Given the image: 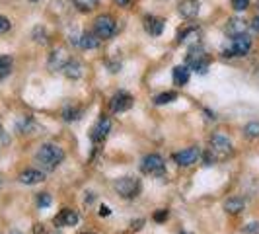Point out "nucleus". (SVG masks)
Instances as JSON below:
<instances>
[{
    "label": "nucleus",
    "instance_id": "f257e3e1",
    "mask_svg": "<svg viewBox=\"0 0 259 234\" xmlns=\"http://www.w3.org/2000/svg\"><path fill=\"white\" fill-rule=\"evenodd\" d=\"M63 160H65V150L59 144H51V143L41 144L37 154H35V162L43 170H47V172L55 170Z\"/></svg>",
    "mask_w": 259,
    "mask_h": 234
},
{
    "label": "nucleus",
    "instance_id": "f03ea898",
    "mask_svg": "<svg viewBox=\"0 0 259 234\" xmlns=\"http://www.w3.org/2000/svg\"><path fill=\"white\" fill-rule=\"evenodd\" d=\"M185 61H187V66H191L195 72H201V74H205L208 70V65H210V57H208L207 53H205V49H203L201 45H197V43L189 49Z\"/></svg>",
    "mask_w": 259,
    "mask_h": 234
},
{
    "label": "nucleus",
    "instance_id": "7ed1b4c3",
    "mask_svg": "<svg viewBox=\"0 0 259 234\" xmlns=\"http://www.w3.org/2000/svg\"><path fill=\"white\" fill-rule=\"evenodd\" d=\"M117 31V22L113 16L109 14H102L94 20V33L100 39H109L113 37Z\"/></svg>",
    "mask_w": 259,
    "mask_h": 234
},
{
    "label": "nucleus",
    "instance_id": "20e7f679",
    "mask_svg": "<svg viewBox=\"0 0 259 234\" xmlns=\"http://www.w3.org/2000/svg\"><path fill=\"white\" fill-rule=\"evenodd\" d=\"M251 49V37L246 33H240V35H234L232 45L228 49L222 51V57L226 59H234V57H246Z\"/></svg>",
    "mask_w": 259,
    "mask_h": 234
},
{
    "label": "nucleus",
    "instance_id": "39448f33",
    "mask_svg": "<svg viewBox=\"0 0 259 234\" xmlns=\"http://www.w3.org/2000/svg\"><path fill=\"white\" fill-rule=\"evenodd\" d=\"M141 170H143V174H148V176L164 178V176H166V164H164V158H162L160 154H146L143 158Z\"/></svg>",
    "mask_w": 259,
    "mask_h": 234
},
{
    "label": "nucleus",
    "instance_id": "423d86ee",
    "mask_svg": "<svg viewBox=\"0 0 259 234\" xmlns=\"http://www.w3.org/2000/svg\"><path fill=\"white\" fill-rule=\"evenodd\" d=\"M113 187H115L117 193L121 197H125V199H135L137 195L141 193V182L137 178H129V176L115 180Z\"/></svg>",
    "mask_w": 259,
    "mask_h": 234
},
{
    "label": "nucleus",
    "instance_id": "0eeeda50",
    "mask_svg": "<svg viewBox=\"0 0 259 234\" xmlns=\"http://www.w3.org/2000/svg\"><path fill=\"white\" fill-rule=\"evenodd\" d=\"M210 152L214 154V158H226L228 154H232V143H230V139L226 137V135H222V133H214L212 137H210Z\"/></svg>",
    "mask_w": 259,
    "mask_h": 234
},
{
    "label": "nucleus",
    "instance_id": "6e6552de",
    "mask_svg": "<svg viewBox=\"0 0 259 234\" xmlns=\"http://www.w3.org/2000/svg\"><path fill=\"white\" fill-rule=\"evenodd\" d=\"M109 107H111L113 113H123V111L133 107V96L129 92H117L115 96L109 100Z\"/></svg>",
    "mask_w": 259,
    "mask_h": 234
},
{
    "label": "nucleus",
    "instance_id": "1a4fd4ad",
    "mask_svg": "<svg viewBox=\"0 0 259 234\" xmlns=\"http://www.w3.org/2000/svg\"><path fill=\"white\" fill-rule=\"evenodd\" d=\"M109 131H111V121L107 119V117H102L90 131V139L94 144L98 143H104V139L109 135Z\"/></svg>",
    "mask_w": 259,
    "mask_h": 234
},
{
    "label": "nucleus",
    "instance_id": "9d476101",
    "mask_svg": "<svg viewBox=\"0 0 259 234\" xmlns=\"http://www.w3.org/2000/svg\"><path fill=\"white\" fill-rule=\"evenodd\" d=\"M199 158H201V148L199 146H191V148H185L182 152H176L174 154L176 164H180V166H191Z\"/></svg>",
    "mask_w": 259,
    "mask_h": 234
},
{
    "label": "nucleus",
    "instance_id": "9b49d317",
    "mask_svg": "<svg viewBox=\"0 0 259 234\" xmlns=\"http://www.w3.org/2000/svg\"><path fill=\"white\" fill-rule=\"evenodd\" d=\"M199 10H201V2L199 0H180L178 4V12L182 18L185 20H193L199 16Z\"/></svg>",
    "mask_w": 259,
    "mask_h": 234
},
{
    "label": "nucleus",
    "instance_id": "f8f14e48",
    "mask_svg": "<svg viewBox=\"0 0 259 234\" xmlns=\"http://www.w3.org/2000/svg\"><path fill=\"white\" fill-rule=\"evenodd\" d=\"M164 26H166V22L162 20V18H158V16H146L144 18V29H146V33H150V35H162V31H164Z\"/></svg>",
    "mask_w": 259,
    "mask_h": 234
},
{
    "label": "nucleus",
    "instance_id": "ddd939ff",
    "mask_svg": "<svg viewBox=\"0 0 259 234\" xmlns=\"http://www.w3.org/2000/svg\"><path fill=\"white\" fill-rule=\"evenodd\" d=\"M78 224V213L72 209H63L55 217V226H76Z\"/></svg>",
    "mask_w": 259,
    "mask_h": 234
},
{
    "label": "nucleus",
    "instance_id": "4468645a",
    "mask_svg": "<svg viewBox=\"0 0 259 234\" xmlns=\"http://www.w3.org/2000/svg\"><path fill=\"white\" fill-rule=\"evenodd\" d=\"M100 43H102V39L98 37L94 31H84V33L80 35V39H78V47L84 49V51H94V49H98Z\"/></svg>",
    "mask_w": 259,
    "mask_h": 234
},
{
    "label": "nucleus",
    "instance_id": "2eb2a0df",
    "mask_svg": "<svg viewBox=\"0 0 259 234\" xmlns=\"http://www.w3.org/2000/svg\"><path fill=\"white\" fill-rule=\"evenodd\" d=\"M18 180H20V183H26V185H35V183H41L45 180V172L29 168V170H26V172H22Z\"/></svg>",
    "mask_w": 259,
    "mask_h": 234
},
{
    "label": "nucleus",
    "instance_id": "dca6fc26",
    "mask_svg": "<svg viewBox=\"0 0 259 234\" xmlns=\"http://www.w3.org/2000/svg\"><path fill=\"white\" fill-rule=\"evenodd\" d=\"M66 63H68V55L63 47H59L51 53V57H49V68L51 70H63V66Z\"/></svg>",
    "mask_w": 259,
    "mask_h": 234
},
{
    "label": "nucleus",
    "instance_id": "f3484780",
    "mask_svg": "<svg viewBox=\"0 0 259 234\" xmlns=\"http://www.w3.org/2000/svg\"><path fill=\"white\" fill-rule=\"evenodd\" d=\"M63 72L66 74V78L78 80V78H82V74H84V65L80 61H76V59H68V63L63 66Z\"/></svg>",
    "mask_w": 259,
    "mask_h": 234
},
{
    "label": "nucleus",
    "instance_id": "a211bd4d",
    "mask_svg": "<svg viewBox=\"0 0 259 234\" xmlns=\"http://www.w3.org/2000/svg\"><path fill=\"white\" fill-rule=\"evenodd\" d=\"M171 76H174V84H176V86H185V84L189 82L191 70H189V66L187 65H180V66H176V68H174Z\"/></svg>",
    "mask_w": 259,
    "mask_h": 234
},
{
    "label": "nucleus",
    "instance_id": "6ab92c4d",
    "mask_svg": "<svg viewBox=\"0 0 259 234\" xmlns=\"http://www.w3.org/2000/svg\"><path fill=\"white\" fill-rule=\"evenodd\" d=\"M246 207V201L242 199V197H230V199H226L224 201V211L226 213H230V215H238V213H242Z\"/></svg>",
    "mask_w": 259,
    "mask_h": 234
},
{
    "label": "nucleus",
    "instance_id": "aec40b11",
    "mask_svg": "<svg viewBox=\"0 0 259 234\" xmlns=\"http://www.w3.org/2000/svg\"><path fill=\"white\" fill-rule=\"evenodd\" d=\"M247 29V24L244 20H240V18H232V20H228V26H226V31H228V35H240V33H246Z\"/></svg>",
    "mask_w": 259,
    "mask_h": 234
},
{
    "label": "nucleus",
    "instance_id": "412c9836",
    "mask_svg": "<svg viewBox=\"0 0 259 234\" xmlns=\"http://www.w3.org/2000/svg\"><path fill=\"white\" fill-rule=\"evenodd\" d=\"M82 113H84V109L82 107H76V105H66L65 109H63V119L65 121H78L80 117H82Z\"/></svg>",
    "mask_w": 259,
    "mask_h": 234
},
{
    "label": "nucleus",
    "instance_id": "4be33fe9",
    "mask_svg": "<svg viewBox=\"0 0 259 234\" xmlns=\"http://www.w3.org/2000/svg\"><path fill=\"white\" fill-rule=\"evenodd\" d=\"M12 65H14V61L10 55H0V78H4L10 74Z\"/></svg>",
    "mask_w": 259,
    "mask_h": 234
},
{
    "label": "nucleus",
    "instance_id": "5701e85b",
    "mask_svg": "<svg viewBox=\"0 0 259 234\" xmlns=\"http://www.w3.org/2000/svg\"><path fill=\"white\" fill-rule=\"evenodd\" d=\"M72 2H74V6L80 12H92L100 4V0H72Z\"/></svg>",
    "mask_w": 259,
    "mask_h": 234
},
{
    "label": "nucleus",
    "instance_id": "b1692460",
    "mask_svg": "<svg viewBox=\"0 0 259 234\" xmlns=\"http://www.w3.org/2000/svg\"><path fill=\"white\" fill-rule=\"evenodd\" d=\"M174 100H178V94L176 92H162L154 98L156 105H164V104H171Z\"/></svg>",
    "mask_w": 259,
    "mask_h": 234
},
{
    "label": "nucleus",
    "instance_id": "393cba45",
    "mask_svg": "<svg viewBox=\"0 0 259 234\" xmlns=\"http://www.w3.org/2000/svg\"><path fill=\"white\" fill-rule=\"evenodd\" d=\"M244 133H246L247 139H257L259 137V121H251V123H247Z\"/></svg>",
    "mask_w": 259,
    "mask_h": 234
},
{
    "label": "nucleus",
    "instance_id": "a878e982",
    "mask_svg": "<svg viewBox=\"0 0 259 234\" xmlns=\"http://www.w3.org/2000/svg\"><path fill=\"white\" fill-rule=\"evenodd\" d=\"M33 39H35L37 43H41V45H45V43H47V31L41 26H37L33 29Z\"/></svg>",
    "mask_w": 259,
    "mask_h": 234
},
{
    "label": "nucleus",
    "instance_id": "bb28decb",
    "mask_svg": "<svg viewBox=\"0 0 259 234\" xmlns=\"http://www.w3.org/2000/svg\"><path fill=\"white\" fill-rule=\"evenodd\" d=\"M251 0H232V8L236 12H246Z\"/></svg>",
    "mask_w": 259,
    "mask_h": 234
},
{
    "label": "nucleus",
    "instance_id": "cd10ccee",
    "mask_svg": "<svg viewBox=\"0 0 259 234\" xmlns=\"http://www.w3.org/2000/svg\"><path fill=\"white\" fill-rule=\"evenodd\" d=\"M51 203H53V199H51V195H49V193H39L37 195V205L41 209L49 207Z\"/></svg>",
    "mask_w": 259,
    "mask_h": 234
},
{
    "label": "nucleus",
    "instance_id": "c85d7f7f",
    "mask_svg": "<svg viewBox=\"0 0 259 234\" xmlns=\"http://www.w3.org/2000/svg\"><path fill=\"white\" fill-rule=\"evenodd\" d=\"M242 232L244 234H259V222H249L247 226L242 228Z\"/></svg>",
    "mask_w": 259,
    "mask_h": 234
},
{
    "label": "nucleus",
    "instance_id": "c756f323",
    "mask_svg": "<svg viewBox=\"0 0 259 234\" xmlns=\"http://www.w3.org/2000/svg\"><path fill=\"white\" fill-rule=\"evenodd\" d=\"M10 27H12L10 20H8L6 16H0V33H6V31H10Z\"/></svg>",
    "mask_w": 259,
    "mask_h": 234
},
{
    "label": "nucleus",
    "instance_id": "7c9ffc66",
    "mask_svg": "<svg viewBox=\"0 0 259 234\" xmlns=\"http://www.w3.org/2000/svg\"><path fill=\"white\" fill-rule=\"evenodd\" d=\"M168 217H169V213L166 211V209H160V211H156V213H154V221L156 222H164Z\"/></svg>",
    "mask_w": 259,
    "mask_h": 234
},
{
    "label": "nucleus",
    "instance_id": "2f4dec72",
    "mask_svg": "<svg viewBox=\"0 0 259 234\" xmlns=\"http://www.w3.org/2000/svg\"><path fill=\"white\" fill-rule=\"evenodd\" d=\"M143 224H144V219H139V221L131 222V228H133V230H141V228H143Z\"/></svg>",
    "mask_w": 259,
    "mask_h": 234
},
{
    "label": "nucleus",
    "instance_id": "473e14b6",
    "mask_svg": "<svg viewBox=\"0 0 259 234\" xmlns=\"http://www.w3.org/2000/svg\"><path fill=\"white\" fill-rule=\"evenodd\" d=\"M249 27L255 31V33H259V16H255L253 20H251V24H249Z\"/></svg>",
    "mask_w": 259,
    "mask_h": 234
},
{
    "label": "nucleus",
    "instance_id": "72a5a7b5",
    "mask_svg": "<svg viewBox=\"0 0 259 234\" xmlns=\"http://www.w3.org/2000/svg\"><path fill=\"white\" fill-rule=\"evenodd\" d=\"M111 215V209L107 207V205H102L100 207V217H109Z\"/></svg>",
    "mask_w": 259,
    "mask_h": 234
},
{
    "label": "nucleus",
    "instance_id": "f704fd0d",
    "mask_svg": "<svg viewBox=\"0 0 259 234\" xmlns=\"http://www.w3.org/2000/svg\"><path fill=\"white\" fill-rule=\"evenodd\" d=\"M94 199H96V195H94V193H86V197H84V203H86V205H92V203H94Z\"/></svg>",
    "mask_w": 259,
    "mask_h": 234
},
{
    "label": "nucleus",
    "instance_id": "c9c22d12",
    "mask_svg": "<svg viewBox=\"0 0 259 234\" xmlns=\"http://www.w3.org/2000/svg\"><path fill=\"white\" fill-rule=\"evenodd\" d=\"M115 4H119V6H129L131 4V0H113Z\"/></svg>",
    "mask_w": 259,
    "mask_h": 234
},
{
    "label": "nucleus",
    "instance_id": "e433bc0d",
    "mask_svg": "<svg viewBox=\"0 0 259 234\" xmlns=\"http://www.w3.org/2000/svg\"><path fill=\"white\" fill-rule=\"evenodd\" d=\"M0 137H2V127H0Z\"/></svg>",
    "mask_w": 259,
    "mask_h": 234
},
{
    "label": "nucleus",
    "instance_id": "4c0bfd02",
    "mask_svg": "<svg viewBox=\"0 0 259 234\" xmlns=\"http://www.w3.org/2000/svg\"><path fill=\"white\" fill-rule=\"evenodd\" d=\"M182 234H191V232H182Z\"/></svg>",
    "mask_w": 259,
    "mask_h": 234
},
{
    "label": "nucleus",
    "instance_id": "58836bf2",
    "mask_svg": "<svg viewBox=\"0 0 259 234\" xmlns=\"http://www.w3.org/2000/svg\"><path fill=\"white\" fill-rule=\"evenodd\" d=\"M257 8H259V0H257Z\"/></svg>",
    "mask_w": 259,
    "mask_h": 234
},
{
    "label": "nucleus",
    "instance_id": "ea45409f",
    "mask_svg": "<svg viewBox=\"0 0 259 234\" xmlns=\"http://www.w3.org/2000/svg\"><path fill=\"white\" fill-rule=\"evenodd\" d=\"M86 234H94V232H86Z\"/></svg>",
    "mask_w": 259,
    "mask_h": 234
},
{
    "label": "nucleus",
    "instance_id": "a19ab883",
    "mask_svg": "<svg viewBox=\"0 0 259 234\" xmlns=\"http://www.w3.org/2000/svg\"><path fill=\"white\" fill-rule=\"evenodd\" d=\"M31 2H35V0H31Z\"/></svg>",
    "mask_w": 259,
    "mask_h": 234
}]
</instances>
